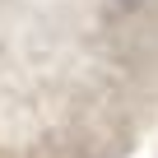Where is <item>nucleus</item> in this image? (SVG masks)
Wrapping results in <instances>:
<instances>
[{
	"mask_svg": "<svg viewBox=\"0 0 158 158\" xmlns=\"http://www.w3.org/2000/svg\"><path fill=\"white\" fill-rule=\"evenodd\" d=\"M158 135V0H0V158H135Z\"/></svg>",
	"mask_w": 158,
	"mask_h": 158,
	"instance_id": "f257e3e1",
	"label": "nucleus"
},
{
	"mask_svg": "<svg viewBox=\"0 0 158 158\" xmlns=\"http://www.w3.org/2000/svg\"><path fill=\"white\" fill-rule=\"evenodd\" d=\"M149 149H153V158H158V135H153V144H149Z\"/></svg>",
	"mask_w": 158,
	"mask_h": 158,
	"instance_id": "f03ea898",
	"label": "nucleus"
}]
</instances>
